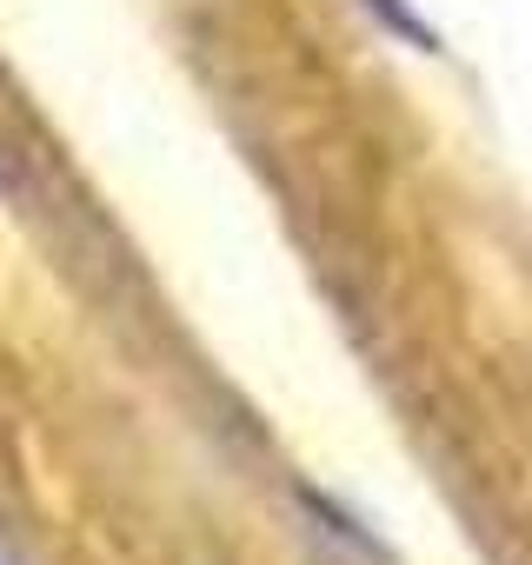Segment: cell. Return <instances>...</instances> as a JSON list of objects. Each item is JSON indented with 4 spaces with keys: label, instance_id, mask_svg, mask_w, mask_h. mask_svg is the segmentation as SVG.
Instances as JSON below:
<instances>
[{
    "label": "cell",
    "instance_id": "6da1fadb",
    "mask_svg": "<svg viewBox=\"0 0 532 565\" xmlns=\"http://www.w3.org/2000/svg\"><path fill=\"white\" fill-rule=\"evenodd\" d=\"M366 8H373V14H380V21H386L393 34H400V41H413V47H426V54L439 47V41H433V28H426V21H419L413 8H406V0H366Z\"/></svg>",
    "mask_w": 532,
    "mask_h": 565
}]
</instances>
